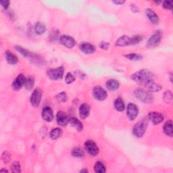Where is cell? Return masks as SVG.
<instances>
[{
	"instance_id": "obj_1",
	"label": "cell",
	"mask_w": 173,
	"mask_h": 173,
	"mask_svg": "<svg viewBox=\"0 0 173 173\" xmlns=\"http://www.w3.org/2000/svg\"><path fill=\"white\" fill-rule=\"evenodd\" d=\"M131 79L138 84L147 86L154 81V75L147 70H141L131 76Z\"/></svg>"
},
{
	"instance_id": "obj_2",
	"label": "cell",
	"mask_w": 173,
	"mask_h": 173,
	"mask_svg": "<svg viewBox=\"0 0 173 173\" xmlns=\"http://www.w3.org/2000/svg\"><path fill=\"white\" fill-rule=\"evenodd\" d=\"M134 95L139 100L146 104H150L154 101L152 94L143 89H136L134 91Z\"/></svg>"
},
{
	"instance_id": "obj_3",
	"label": "cell",
	"mask_w": 173,
	"mask_h": 173,
	"mask_svg": "<svg viewBox=\"0 0 173 173\" xmlns=\"http://www.w3.org/2000/svg\"><path fill=\"white\" fill-rule=\"evenodd\" d=\"M147 127V122L146 120H142L141 121H139L136 124L133 129H132V132L136 137L138 138H141L143 136L145 132L146 131Z\"/></svg>"
},
{
	"instance_id": "obj_4",
	"label": "cell",
	"mask_w": 173,
	"mask_h": 173,
	"mask_svg": "<svg viewBox=\"0 0 173 173\" xmlns=\"http://www.w3.org/2000/svg\"><path fill=\"white\" fill-rule=\"evenodd\" d=\"M162 38V33L160 30H157L154 33L150 38L148 39L146 46L148 48H154L157 47L161 42Z\"/></svg>"
},
{
	"instance_id": "obj_5",
	"label": "cell",
	"mask_w": 173,
	"mask_h": 173,
	"mask_svg": "<svg viewBox=\"0 0 173 173\" xmlns=\"http://www.w3.org/2000/svg\"><path fill=\"white\" fill-rule=\"evenodd\" d=\"M64 69L62 66L56 68V69H49L47 72V75L51 80H60L63 77Z\"/></svg>"
},
{
	"instance_id": "obj_6",
	"label": "cell",
	"mask_w": 173,
	"mask_h": 173,
	"mask_svg": "<svg viewBox=\"0 0 173 173\" xmlns=\"http://www.w3.org/2000/svg\"><path fill=\"white\" fill-rule=\"evenodd\" d=\"M42 97V91L39 88H37L33 91L30 97V103L33 107H38L41 102Z\"/></svg>"
},
{
	"instance_id": "obj_7",
	"label": "cell",
	"mask_w": 173,
	"mask_h": 173,
	"mask_svg": "<svg viewBox=\"0 0 173 173\" xmlns=\"http://www.w3.org/2000/svg\"><path fill=\"white\" fill-rule=\"evenodd\" d=\"M85 148L89 154L91 156H96L99 153V148L94 141L88 140L85 143Z\"/></svg>"
},
{
	"instance_id": "obj_8",
	"label": "cell",
	"mask_w": 173,
	"mask_h": 173,
	"mask_svg": "<svg viewBox=\"0 0 173 173\" xmlns=\"http://www.w3.org/2000/svg\"><path fill=\"white\" fill-rule=\"evenodd\" d=\"M94 97L99 101H103L107 97V92L100 86H96L93 90Z\"/></svg>"
},
{
	"instance_id": "obj_9",
	"label": "cell",
	"mask_w": 173,
	"mask_h": 173,
	"mask_svg": "<svg viewBox=\"0 0 173 173\" xmlns=\"http://www.w3.org/2000/svg\"><path fill=\"white\" fill-rule=\"evenodd\" d=\"M60 42L62 45L69 49L75 47L76 45L75 39L69 35H62L60 37Z\"/></svg>"
},
{
	"instance_id": "obj_10",
	"label": "cell",
	"mask_w": 173,
	"mask_h": 173,
	"mask_svg": "<svg viewBox=\"0 0 173 173\" xmlns=\"http://www.w3.org/2000/svg\"><path fill=\"white\" fill-rule=\"evenodd\" d=\"M139 110L137 106L135 104L132 103H130L127 108H126V114H127L128 118L130 120H135L138 115Z\"/></svg>"
},
{
	"instance_id": "obj_11",
	"label": "cell",
	"mask_w": 173,
	"mask_h": 173,
	"mask_svg": "<svg viewBox=\"0 0 173 173\" xmlns=\"http://www.w3.org/2000/svg\"><path fill=\"white\" fill-rule=\"evenodd\" d=\"M56 120L58 124L62 126H65L68 125V123L70 122L69 116L67 115L66 113L60 111L57 113L56 115Z\"/></svg>"
},
{
	"instance_id": "obj_12",
	"label": "cell",
	"mask_w": 173,
	"mask_h": 173,
	"mask_svg": "<svg viewBox=\"0 0 173 173\" xmlns=\"http://www.w3.org/2000/svg\"><path fill=\"white\" fill-rule=\"evenodd\" d=\"M26 81V78L23 75H18L16 79H15L14 81L12 83V89L14 90L18 91L24 85V83H25Z\"/></svg>"
},
{
	"instance_id": "obj_13",
	"label": "cell",
	"mask_w": 173,
	"mask_h": 173,
	"mask_svg": "<svg viewBox=\"0 0 173 173\" xmlns=\"http://www.w3.org/2000/svg\"><path fill=\"white\" fill-rule=\"evenodd\" d=\"M42 118L47 122H51L54 119V114L50 107L46 106L42 110Z\"/></svg>"
},
{
	"instance_id": "obj_14",
	"label": "cell",
	"mask_w": 173,
	"mask_h": 173,
	"mask_svg": "<svg viewBox=\"0 0 173 173\" xmlns=\"http://www.w3.org/2000/svg\"><path fill=\"white\" fill-rule=\"evenodd\" d=\"M149 119L151 120L154 125H158L161 123L164 120V116L161 113L153 112L149 114Z\"/></svg>"
},
{
	"instance_id": "obj_15",
	"label": "cell",
	"mask_w": 173,
	"mask_h": 173,
	"mask_svg": "<svg viewBox=\"0 0 173 173\" xmlns=\"http://www.w3.org/2000/svg\"><path fill=\"white\" fill-rule=\"evenodd\" d=\"M80 49L86 54H91L95 52V48L94 45L89 43H82L80 45Z\"/></svg>"
},
{
	"instance_id": "obj_16",
	"label": "cell",
	"mask_w": 173,
	"mask_h": 173,
	"mask_svg": "<svg viewBox=\"0 0 173 173\" xmlns=\"http://www.w3.org/2000/svg\"><path fill=\"white\" fill-rule=\"evenodd\" d=\"M129 45H131V38L126 35L120 37L116 41V45L118 47H124Z\"/></svg>"
},
{
	"instance_id": "obj_17",
	"label": "cell",
	"mask_w": 173,
	"mask_h": 173,
	"mask_svg": "<svg viewBox=\"0 0 173 173\" xmlns=\"http://www.w3.org/2000/svg\"><path fill=\"white\" fill-rule=\"evenodd\" d=\"M90 113V106L87 104H83L79 108V114L81 118L85 119L87 118Z\"/></svg>"
},
{
	"instance_id": "obj_18",
	"label": "cell",
	"mask_w": 173,
	"mask_h": 173,
	"mask_svg": "<svg viewBox=\"0 0 173 173\" xmlns=\"http://www.w3.org/2000/svg\"><path fill=\"white\" fill-rule=\"evenodd\" d=\"M146 13L147 18H149L150 22L154 24H157L159 22L158 16L151 9H147L146 10Z\"/></svg>"
},
{
	"instance_id": "obj_19",
	"label": "cell",
	"mask_w": 173,
	"mask_h": 173,
	"mask_svg": "<svg viewBox=\"0 0 173 173\" xmlns=\"http://www.w3.org/2000/svg\"><path fill=\"white\" fill-rule=\"evenodd\" d=\"M5 58L6 60H7L8 62L10 64L14 65L16 64L18 62V58L15 55L14 53L10 51H7L5 53Z\"/></svg>"
},
{
	"instance_id": "obj_20",
	"label": "cell",
	"mask_w": 173,
	"mask_h": 173,
	"mask_svg": "<svg viewBox=\"0 0 173 173\" xmlns=\"http://www.w3.org/2000/svg\"><path fill=\"white\" fill-rule=\"evenodd\" d=\"M106 86L110 91H116L119 88L120 83L116 79H110L106 83Z\"/></svg>"
},
{
	"instance_id": "obj_21",
	"label": "cell",
	"mask_w": 173,
	"mask_h": 173,
	"mask_svg": "<svg viewBox=\"0 0 173 173\" xmlns=\"http://www.w3.org/2000/svg\"><path fill=\"white\" fill-rule=\"evenodd\" d=\"M114 107H115L116 110L118 112H122L125 110V104L124 101H123L121 98L118 97L114 101Z\"/></svg>"
},
{
	"instance_id": "obj_22",
	"label": "cell",
	"mask_w": 173,
	"mask_h": 173,
	"mask_svg": "<svg viewBox=\"0 0 173 173\" xmlns=\"http://www.w3.org/2000/svg\"><path fill=\"white\" fill-rule=\"evenodd\" d=\"M62 135V130L60 128H55L51 131L50 133H49V137L51 139L54 140L61 137Z\"/></svg>"
},
{
	"instance_id": "obj_23",
	"label": "cell",
	"mask_w": 173,
	"mask_h": 173,
	"mask_svg": "<svg viewBox=\"0 0 173 173\" xmlns=\"http://www.w3.org/2000/svg\"><path fill=\"white\" fill-rule=\"evenodd\" d=\"M70 122L71 123V125L73 126V127H75L77 131H81L83 129V123L80 121L79 119H77L76 118H71Z\"/></svg>"
},
{
	"instance_id": "obj_24",
	"label": "cell",
	"mask_w": 173,
	"mask_h": 173,
	"mask_svg": "<svg viewBox=\"0 0 173 173\" xmlns=\"http://www.w3.org/2000/svg\"><path fill=\"white\" fill-rule=\"evenodd\" d=\"M164 132L169 137H172V122L171 120L166 122V124L164 126Z\"/></svg>"
},
{
	"instance_id": "obj_25",
	"label": "cell",
	"mask_w": 173,
	"mask_h": 173,
	"mask_svg": "<svg viewBox=\"0 0 173 173\" xmlns=\"http://www.w3.org/2000/svg\"><path fill=\"white\" fill-rule=\"evenodd\" d=\"M46 30L45 25L41 22H38L37 23L35 26V31L38 35H42L44 33Z\"/></svg>"
},
{
	"instance_id": "obj_26",
	"label": "cell",
	"mask_w": 173,
	"mask_h": 173,
	"mask_svg": "<svg viewBox=\"0 0 173 173\" xmlns=\"http://www.w3.org/2000/svg\"><path fill=\"white\" fill-rule=\"evenodd\" d=\"M147 88L149 91H153V92H157V91H159L162 89V86L157 84V83H156L155 82H152L150 84L148 85L147 86Z\"/></svg>"
},
{
	"instance_id": "obj_27",
	"label": "cell",
	"mask_w": 173,
	"mask_h": 173,
	"mask_svg": "<svg viewBox=\"0 0 173 173\" xmlns=\"http://www.w3.org/2000/svg\"><path fill=\"white\" fill-rule=\"evenodd\" d=\"M94 170L95 172L97 173H104L106 172V167L104 164L101 162H97L94 166Z\"/></svg>"
},
{
	"instance_id": "obj_28",
	"label": "cell",
	"mask_w": 173,
	"mask_h": 173,
	"mask_svg": "<svg viewBox=\"0 0 173 173\" xmlns=\"http://www.w3.org/2000/svg\"><path fill=\"white\" fill-rule=\"evenodd\" d=\"M15 48H16V49L18 52H20V53L22 55H24V57L30 58V57L32 56L33 54L31 53H30V52L28 50H26V49L22 48V47H20V46H16V47H15Z\"/></svg>"
},
{
	"instance_id": "obj_29",
	"label": "cell",
	"mask_w": 173,
	"mask_h": 173,
	"mask_svg": "<svg viewBox=\"0 0 173 173\" xmlns=\"http://www.w3.org/2000/svg\"><path fill=\"white\" fill-rule=\"evenodd\" d=\"M34 84H35V80H34L33 77L29 76L26 79L25 83H24V86L28 90H30L33 87Z\"/></svg>"
},
{
	"instance_id": "obj_30",
	"label": "cell",
	"mask_w": 173,
	"mask_h": 173,
	"mask_svg": "<svg viewBox=\"0 0 173 173\" xmlns=\"http://www.w3.org/2000/svg\"><path fill=\"white\" fill-rule=\"evenodd\" d=\"M72 155L77 157H83L84 156L85 154L81 148L80 147H75L72 150Z\"/></svg>"
},
{
	"instance_id": "obj_31",
	"label": "cell",
	"mask_w": 173,
	"mask_h": 173,
	"mask_svg": "<svg viewBox=\"0 0 173 173\" xmlns=\"http://www.w3.org/2000/svg\"><path fill=\"white\" fill-rule=\"evenodd\" d=\"M125 58L132 61H139L142 59V56L138 54H129L125 55Z\"/></svg>"
},
{
	"instance_id": "obj_32",
	"label": "cell",
	"mask_w": 173,
	"mask_h": 173,
	"mask_svg": "<svg viewBox=\"0 0 173 173\" xmlns=\"http://www.w3.org/2000/svg\"><path fill=\"white\" fill-rule=\"evenodd\" d=\"M57 100L59 101V102H66L68 100V96L66 94L65 92H61L60 94H58L56 96Z\"/></svg>"
},
{
	"instance_id": "obj_33",
	"label": "cell",
	"mask_w": 173,
	"mask_h": 173,
	"mask_svg": "<svg viewBox=\"0 0 173 173\" xmlns=\"http://www.w3.org/2000/svg\"><path fill=\"white\" fill-rule=\"evenodd\" d=\"M164 100L166 103H171L172 100V94L171 91H166L164 94Z\"/></svg>"
},
{
	"instance_id": "obj_34",
	"label": "cell",
	"mask_w": 173,
	"mask_h": 173,
	"mask_svg": "<svg viewBox=\"0 0 173 173\" xmlns=\"http://www.w3.org/2000/svg\"><path fill=\"white\" fill-rule=\"evenodd\" d=\"M11 169H12V172H20L21 168L19 162H14L12 163V164L11 166Z\"/></svg>"
},
{
	"instance_id": "obj_35",
	"label": "cell",
	"mask_w": 173,
	"mask_h": 173,
	"mask_svg": "<svg viewBox=\"0 0 173 173\" xmlns=\"http://www.w3.org/2000/svg\"><path fill=\"white\" fill-rule=\"evenodd\" d=\"M75 77L74 76V75L72 73L68 72L66 74V79H65V81H66V83H67V84H70V83H73L74 81H75Z\"/></svg>"
},
{
	"instance_id": "obj_36",
	"label": "cell",
	"mask_w": 173,
	"mask_h": 173,
	"mask_svg": "<svg viewBox=\"0 0 173 173\" xmlns=\"http://www.w3.org/2000/svg\"><path fill=\"white\" fill-rule=\"evenodd\" d=\"M131 38V45L138 44V43L141 41L142 40V37L140 35H135Z\"/></svg>"
},
{
	"instance_id": "obj_37",
	"label": "cell",
	"mask_w": 173,
	"mask_h": 173,
	"mask_svg": "<svg viewBox=\"0 0 173 173\" xmlns=\"http://www.w3.org/2000/svg\"><path fill=\"white\" fill-rule=\"evenodd\" d=\"M172 1H165L163 3V7L167 10H172Z\"/></svg>"
},
{
	"instance_id": "obj_38",
	"label": "cell",
	"mask_w": 173,
	"mask_h": 173,
	"mask_svg": "<svg viewBox=\"0 0 173 173\" xmlns=\"http://www.w3.org/2000/svg\"><path fill=\"white\" fill-rule=\"evenodd\" d=\"M2 160H4L5 163H7L9 160H10V155L9 154L8 151H4L2 154Z\"/></svg>"
},
{
	"instance_id": "obj_39",
	"label": "cell",
	"mask_w": 173,
	"mask_h": 173,
	"mask_svg": "<svg viewBox=\"0 0 173 173\" xmlns=\"http://www.w3.org/2000/svg\"><path fill=\"white\" fill-rule=\"evenodd\" d=\"M100 47L101 49H104V50H106L110 47V43H108V42H101L100 44Z\"/></svg>"
},
{
	"instance_id": "obj_40",
	"label": "cell",
	"mask_w": 173,
	"mask_h": 173,
	"mask_svg": "<svg viewBox=\"0 0 173 173\" xmlns=\"http://www.w3.org/2000/svg\"><path fill=\"white\" fill-rule=\"evenodd\" d=\"M0 4H1L2 6L5 10H7L9 5H10V2L8 1V0H2V1H0Z\"/></svg>"
},
{
	"instance_id": "obj_41",
	"label": "cell",
	"mask_w": 173,
	"mask_h": 173,
	"mask_svg": "<svg viewBox=\"0 0 173 173\" xmlns=\"http://www.w3.org/2000/svg\"><path fill=\"white\" fill-rule=\"evenodd\" d=\"M8 16L10 17L12 20H14V18H15V16H14V12H12V10H10L8 12Z\"/></svg>"
},
{
	"instance_id": "obj_42",
	"label": "cell",
	"mask_w": 173,
	"mask_h": 173,
	"mask_svg": "<svg viewBox=\"0 0 173 173\" xmlns=\"http://www.w3.org/2000/svg\"><path fill=\"white\" fill-rule=\"evenodd\" d=\"M112 2L115 4L120 5V4H124V3H125V1H113Z\"/></svg>"
},
{
	"instance_id": "obj_43",
	"label": "cell",
	"mask_w": 173,
	"mask_h": 173,
	"mask_svg": "<svg viewBox=\"0 0 173 173\" xmlns=\"http://www.w3.org/2000/svg\"><path fill=\"white\" fill-rule=\"evenodd\" d=\"M80 172H88V171L86 169H83Z\"/></svg>"
},
{
	"instance_id": "obj_44",
	"label": "cell",
	"mask_w": 173,
	"mask_h": 173,
	"mask_svg": "<svg viewBox=\"0 0 173 173\" xmlns=\"http://www.w3.org/2000/svg\"><path fill=\"white\" fill-rule=\"evenodd\" d=\"M0 172H8V171H7V170H6V169H2L1 171H0Z\"/></svg>"
}]
</instances>
